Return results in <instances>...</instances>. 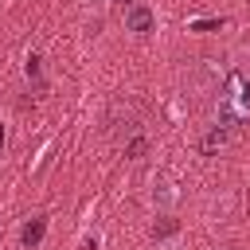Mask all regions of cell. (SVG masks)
I'll use <instances>...</instances> for the list:
<instances>
[{"mask_svg":"<svg viewBox=\"0 0 250 250\" xmlns=\"http://www.w3.org/2000/svg\"><path fill=\"white\" fill-rule=\"evenodd\" d=\"M125 31H133V35H152L156 31V16L145 0H133L125 8Z\"/></svg>","mask_w":250,"mask_h":250,"instance_id":"cell-1","label":"cell"},{"mask_svg":"<svg viewBox=\"0 0 250 250\" xmlns=\"http://www.w3.org/2000/svg\"><path fill=\"white\" fill-rule=\"evenodd\" d=\"M246 82H250V70H246Z\"/></svg>","mask_w":250,"mask_h":250,"instance_id":"cell-6","label":"cell"},{"mask_svg":"<svg viewBox=\"0 0 250 250\" xmlns=\"http://www.w3.org/2000/svg\"><path fill=\"white\" fill-rule=\"evenodd\" d=\"M0 152H4V129H0Z\"/></svg>","mask_w":250,"mask_h":250,"instance_id":"cell-5","label":"cell"},{"mask_svg":"<svg viewBox=\"0 0 250 250\" xmlns=\"http://www.w3.org/2000/svg\"><path fill=\"white\" fill-rule=\"evenodd\" d=\"M172 199H176V188H172L168 180H156V184H152V203H156V207H172Z\"/></svg>","mask_w":250,"mask_h":250,"instance_id":"cell-2","label":"cell"},{"mask_svg":"<svg viewBox=\"0 0 250 250\" xmlns=\"http://www.w3.org/2000/svg\"><path fill=\"white\" fill-rule=\"evenodd\" d=\"M43 230H47V223H43V219H35V223H27V227H23V246H39V238H43Z\"/></svg>","mask_w":250,"mask_h":250,"instance_id":"cell-3","label":"cell"},{"mask_svg":"<svg viewBox=\"0 0 250 250\" xmlns=\"http://www.w3.org/2000/svg\"><path fill=\"white\" fill-rule=\"evenodd\" d=\"M223 141H227V129H211V133H207V141H203V152H211V148H215V145H223Z\"/></svg>","mask_w":250,"mask_h":250,"instance_id":"cell-4","label":"cell"}]
</instances>
